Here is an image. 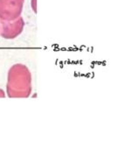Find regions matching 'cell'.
Instances as JSON below:
<instances>
[{
	"instance_id": "6da1fadb",
	"label": "cell",
	"mask_w": 131,
	"mask_h": 148,
	"mask_svg": "<svg viewBox=\"0 0 131 148\" xmlns=\"http://www.w3.org/2000/svg\"><path fill=\"white\" fill-rule=\"evenodd\" d=\"M31 90V74L28 69L25 65H14L8 75V96L10 97H27Z\"/></svg>"
},
{
	"instance_id": "7a4b0ae2",
	"label": "cell",
	"mask_w": 131,
	"mask_h": 148,
	"mask_svg": "<svg viewBox=\"0 0 131 148\" xmlns=\"http://www.w3.org/2000/svg\"><path fill=\"white\" fill-rule=\"evenodd\" d=\"M0 97H5V93H4V91H3V90H0Z\"/></svg>"
}]
</instances>
